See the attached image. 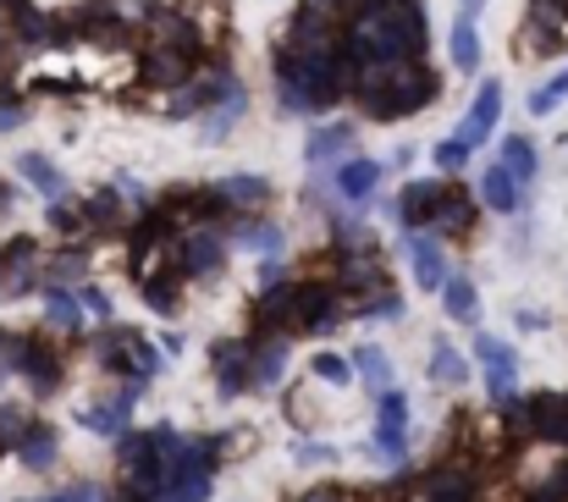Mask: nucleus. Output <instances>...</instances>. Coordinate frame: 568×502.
Listing matches in <instances>:
<instances>
[{"label": "nucleus", "instance_id": "obj_45", "mask_svg": "<svg viewBox=\"0 0 568 502\" xmlns=\"http://www.w3.org/2000/svg\"><path fill=\"white\" fill-rule=\"evenodd\" d=\"M44 502H111L100 486H67V492H55V498H44Z\"/></svg>", "mask_w": 568, "mask_h": 502}, {"label": "nucleus", "instance_id": "obj_4", "mask_svg": "<svg viewBox=\"0 0 568 502\" xmlns=\"http://www.w3.org/2000/svg\"><path fill=\"white\" fill-rule=\"evenodd\" d=\"M475 359H480V370H486V398H491V409H503L508 398H519V353H514V342L480 332L475 337Z\"/></svg>", "mask_w": 568, "mask_h": 502}, {"label": "nucleus", "instance_id": "obj_33", "mask_svg": "<svg viewBox=\"0 0 568 502\" xmlns=\"http://www.w3.org/2000/svg\"><path fill=\"white\" fill-rule=\"evenodd\" d=\"M376 431H408V398L403 392H376Z\"/></svg>", "mask_w": 568, "mask_h": 502}, {"label": "nucleus", "instance_id": "obj_13", "mask_svg": "<svg viewBox=\"0 0 568 502\" xmlns=\"http://www.w3.org/2000/svg\"><path fill=\"white\" fill-rule=\"evenodd\" d=\"M243 111H248V94H243V83L232 78V83H226V94H221V100H215V106L199 117V144H221V139H226V133L243 122Z\"/></svg>", "mask_w": 568, "mask_h": 502}, {"label": "nucleus", "instance_id": "obj_18", "mask_svg": "<svg viewBox=\"0 0 568 502\" xmlns=\"http://www.w3.org/2000/svg\"><path fill=\"white\" fill-rule=\"evenodd\" d=\"M215 193L226 199V210H260L271 199V177L260 171H232V177H215Z\"/></svg>", "mask_w": 568, "mask_h": 502}, {"label": "nucleus", "instance_id": "obj_8", "mask_svg": "<svg viewBox=\"0 0 568 502\" xmlns=\"http://www.w3.org/2000/svg\"><path fill=\"white\" fill-rule=\"evenodd\" d=\"M210 359H215V392H221V398H237V392L254 386V342H248V337L215 342Z\"/></svg>", "mask_w": 568, "mask_h": 502}, {"label": "nucleus", "instance_id": "obj_22", "mask_svg": "<svg viewBox=\"0 0 568 502\" xmlns=\"http://www.w3.org/2000/svg\"><path fill=\"white\" fill-rule=\"evenodd\" d=\"M55 448H61V442H55V431H50V425H28V436H22V442H17L11 453L22 459V470L44 475V470L55 464Z\"/></svg>", "mask_w": 568, "mask_h": 502}, {"label": "nucleus", "instance_id": "obj_3", "mask_svg": "<svg viewBox=\"0 0 568 502\" xmlns=\"http://www.w3.org/2000/svg\"><path fill=\"white\" fill-rule=\"evenodd\" d=\"M0 364H6L11 375H22V381H28V392H39V398L61 381V353H55L44 337H33V332H11L6 337Z\"/></svg>", "mask_w": 568, "mask_h": 502}, {"label": "nucleus", "instance_id": "obj_11", "mask_svg": "<svg viewBox=\"0 0 568 502\" xmlns=\"http://www.w3.org/2000/svg\"><path fill=\"white\" fill-rule=\"evenodd\" d=\"M381 188V161H371V155H348L343 167H337V177H332V193L343 199V204H371Z\"/></svg>", "mask_w": 568, "mask_h": 502}, {"label": "nucleus", "instance_id": "obj_14", "mask_svg": "<svg viewBox=\"0 0 568 502\" xmlns=\"http://www.w3.org/2000/svg\"><path fill=\"white\" fill-rule=\"evenodd\" d=\"M475 498H480V486H475V470H464V464H442V470H430L419 481V502H475Z\"/></svg>", "mask_w": 568, "mask_h": 502}, {"label": "nucleus", "instance_id": "obj_1", "mask_svg": "<svg viewBox=\"0 0 568 502\" xmlns=\"http://www.w3.org/2000/svg\"><path fill=\"white\" fill-rule=\"evenodd\" d=\"M430 50V17L419 0H371L348 22V56L365 61H419Z\"/></svg>", "mask_w": 568, "mask_h": 502}, {"label": "nucleus", "instance_id": "obj_44", "mask_svg": "<svg viewBox=\"0 0 568 502\" xmlns=\"http://www.w3.org/2000/svg\"><path fill=\"white\" fill-rule=\"evenodd\" d=\"M293 459H298V464H332L337 448H332V442H293Z\"/></svg>", "mask_w": 568, "mask_h": 502}, {"label": "nucleus", "instance_id": "obj_21", "mask_svg": "<svg viewBox=\"0 0 568 502\" xmlns=\"http://www.w3.org/2000/svg\"><path fill=\"white\" fill-rule=\"evenodd\" d=\"M447 56H453V72H480V33H475V17H458L447 28Z\"/></svg>", "mask_w": 568, "mask_h": 502}, {"label": "nucleus", "instance_id": "obj_54", "mask_svg": "<svg viewBox=\"0 0 568 502\" xmlns=\"http://www.w3.org/2000/svg\"><path fill=\"white\" fill-rule=\"evenodd\" d=\"M6 6H17V0H0V11H6Z\"/></svg>", "mask_w": 568, "mask_h": 502}, {"label": "nucleus", "instance_id": "obj_17", "mask_svg": "<svg viewBox=\"0 0 568 502\" xmlns=\"http://www.w3.org/2000/svg\"><path fill=\"white\" fill-rule=\"evenodd\" d=\"M354 139H359V128H354V122H321V128L310 133V144H304V161H310V167H326V161L348 155V150H354Z\"/></svg>", "mask_w": 568, "mask_h": 502}, {"label": "nucleus", "instance_id": "obj_19", "mask_svg": "<svg viewBox=\"0 0 568 502\" xmlns=\"http://www.w3.org/2000/svg\"><path fill=\"white\" fill-rule=\"evenodd\" d=\"M226 243H232V249H248V254L276 260V254H282V243H287V232H282L276 221H237V227L226 232Z\"/></svg>", "mask_w": 568, "mask_h": 502}, {"label": "nucleus", "instance_id": "obj_48", "mask_svg": "<svg viewBox=\"0 0 568 502\" xmlns=\"http://www.w3.org/2000/svg\"><path fill=\"white\" fill-rule=\"evenodd\" d=\"M519 332H547V315L541 310H519Z\"/></svg>", "mask_w": 568, "mask_h": 502}, {"label": "nucleus", "instance_id": "obj_49", "mask_svg": "<svg viewBox=\"0 0 568 502\" xmlns=\"http://www.w3.org/2000/svg\"><path fill=\"white\" fill-rule=\"evenodd\" d=\"M11 128H22V106H0V133H11Z\"/></svg>", "mask_w": 568, "mask_h": 502}, {"label": "nucleus", "instance_id": "obj_47", "mask_svg": "<svg viewBox=\"0 0 568 502\" xmlns=\"http://www.w3.org/2000/svg\"><path fill=\"white\" fill-rule=\"evenodd\" d=\"M298 502H348V492L343 486H315L310 498H298Z\"/></svg>", "mask_w": 568, "mask_h": 502}, {"label": "nucleus", "instance_id": "obj_35", "mask_svg": "<svg viewBox=\"0 0 568 502\" xmlns=\"http://www.w3.org/2000/svg\"><path fill=\"white\" fill-rule=\"evenodd\" d=\"M371 453H376L381 464L403 470V464H408V431H376V436H371Z\"/></svg>", "mask_w": 568, "mask_h": 502}, {"label": "nucleus", "instance_id": "obj_12", "mask_svg": "<svg viewBox=\"0 0 568 502\" xmlns=\"http://www.w3.org/2000/svg\"><path fill=\"white\" fill-rule=\"evenodd\" d=\"M475 215H480V199H475L464 182H447V199L436 204L430 232H442V238H469V232H475Z\"/></svg>", "mask_w": 568, "mask_h": 502}, {"label": "nucleus", "instance_id": "obj_34", "mask_svg": "<svg viewBox=\"0 0 568 502\" xmlns=\"http://www.w3.org/2000/svg\"><path fill=\"white\" fill-rule=\"evenodd\" d=\"M332 238H337V249H371L376 243V232H371L365 215H337L332 221Z\"/></svg>", "mask_w": 568, "mask_h": 502}, {"label": "nucleus", "instance_id": "obj_2", "mask_svg": "<svg viewBox=\"0 0 568 502\" xmlns=\"http://www.w3.org/2000/svg\"><path fill=\"white\" fill-rule=\"evenodd\" d=\"M436 94H442V78H436V67L419 56V61H397L392 78H386V89L354 94V100H359V111H365L371 122H403V117H419L425 106H436Z\"/></svg>", "mask_w": 568, "mask_h": 502}, {"label": "nucleus", "instance_id": "obj_37", "mask_svg": "<svg viewBox=\"0 0 568 502\" xmlns=\"http://www.w3.org/2000/svg\"><path fill=\"white\" fill-rule=\"evenodd\" d=\"M564 100H568V72H558V78H547V83L530 94V117H552Z\"/></svg>", "mask_w": 568, "mask_h": 502}, {"label": "nucleus", "instance_id": "obj_32", "mask_svg": "<svg viewBox=\"0 0 568 502\" xmlns=\"http://www.w3.org/2000/svg\"><path fill=\"white\" fill-rule=\"evenodd\" d=\"M161 353H166V348H155V342H144V337H139V342L128 348V381H155V375H161V364H166Z\"/></svg>", "mask_w": 568, "mask_h": 502}, {"label": "nucleus", "instance_id": "obj_38", "mask_svg": "<svg viewBox=\"0 0 568 502\" xmlns=\"http://www.w3.org/2000/svg\"><path fill=\"white\" fill-rule=\"evenodd\" d=\"M310 370H315L326 386H348V381H354V364H348L343 353H315V359H310Z\"/></svg>", "mask_w": 568, "mask_h": 502}, {"label": "nucleus", "instance_id": "obj_39", "mask_svg": "<svg viewBox=\"0 0 568 502\" xmlns=\"http://www.w3.org/2000/svg\"><path fill=\"white\" fill-rule=\"evenodd\" d=\"M469 155H475V150H469V144H458L453 133H447V139H442L436 150H430V161H436V171H442V177H458V171H464V161H469Z\"/></svg>", "mask_w": 568, "mask_h": 502}, {"label": "nucleus", "instance_id": "obj_46", "mask_svg": "<svg viewBox=\"0 0 568 502\" xmlns=\"http://www.w3.org/2000/svg\"><path fill=\"white\" fill-rule=\"evenodd\" d=\"M276 282H287V271L276 260H260V288H276Z\"/></svg>", "mask_w": 568, "mask_h": 502}, {"label": "nucleus", "instance_id": "obj_31", "mask_svg": "<svg viewBox=\"0 0 568 502\" xmlns=\"http://www.w3.org/2000/svg\"><path fill=\"white\" fill-rule=\"evenodd\" d=\"M83 277H89V254H83V243H78V249H61V254L44 260V282H55V288L83 282Z\"/></svg>", "mask_w": 568, "mask_h": 502}, {"label": "nucleus", "instance_id": "obj_42", "mask_svg": "<svg viewBox=\"0 0 568 502\" xmlns=\"http://www.w3.org/2000/svg\"><path fill=\"white\" fill-rule=\"evenodd\" d=\"M78 304H83V315H94V327H111V293L105 288H83Z\"/></svg>", "mask_w": 568, "mask_h": 502}, {"label": "nucleus", "instance_id": "obj_10", "mask_svg": "<svg viewBox=\"0 0 568 502\" xmlns=\"http://www.w3.org/2000/svg\"><path fill=\"white\" fill-rule=\"evenodd\" d=\"M525 193H530V188L503 167V161H491V167L480 171V188H475V199H480L486 210H497V215H519V210H525Z\"/></svg>", "mask_w": 568, "mask_h": 502}, {"label": "nucleus", "instance_id": "obj_36", "mask_svg": "<svg viewBox=\"0 0 568 502\" xmlns=\"http://www.w3.org/2000/svg\"><path fill=\"white\" fill-rule=\"evenodd\" d=\"M359 315H365V321H403V315H408V304H403V293L381 288L376 299H365V304H359Z\"/></svg>", "mask_w": 568, "mask_h": 502}, {"label": "nucleus", "instance_id": "obj_51", "mask_svg": "<svg viewBox=\"0 0 568 502\" xmlns=\"http://www.w3.org/2000/svg\"><path fill=\"white\" fill-rule=\"evenodd\" d=\"M6 39H11V22H6V11H0V50H6Z\"/></svg>", "mask_w": 568, "mask_h": 502}, {"label": "nucleus", "instance_id": "obj_15", "mask_svg": "<svg viewBox=\"0 0 568 502\" xmlns=\"http://www.w3.org/2000/svg\"><path fill=\"white\" fill-rule=\"evenodd\" d=\"M408 260H414V282H419L425 293H442V282L453 277V271H447L442 243H436V238H425V232H408Z\"/></svg>", "mask_w": 568, "mask_h": 502}, {"label": "nucleus", "instance_id": "obj_29", "mask_svg": "<svg viewBox=\"0 0 568 502\" xmlns=\"http://www.w3.org/2000/svg\"><path fill=\"white\" fill-rule=\"evenodd\" d=\"M354 375H359L365 386H376V392H386V386H392V359H386V348H376V342H365V348L354 353Z\"/></svg>", "mask_w": 568, "mask_h": 502}, {"label": "nucleus", "instance_id": "obj_9", "mask_svg": "<svg viewBox=\"0 0 568 502\" xmlns=\"http://www.w3.org/2000/svg\"><path fill=\"white\" fill-rule=\"evenodd\" d=\"M447 182H453V177H408L403 193H397V221H403L408 232L430 227V221H436V204L447 199Z\"/></svg>", "mask_w": 568, "mask_h": 502}, {"label": "nucleus", "instance_id": "obj_40", "mask_svg": "<svg viewBox=\"0 0 568 502\" xmlns=\"http://www.w3.org/2000/svg\"><path fill=\"white\" fill-rule=\"evenodd\" d=\"M530 22L564 39V28H568V0H530Z\"/></svg>", "mask_w": 568, "mask_h": 502}, {"label": "nucleus", "instance_id": "obj_25", "mask_svg": "<svg viewBox=\"0 0 568 502\" xmlns=\"http://www.w3.org/2000/svg\"><path fill=\"white\" fill-rule=\"evenodd\" d=\"M497 161H503V167H508L514 177H519V182H525V188H530V182H536V171H541V150H536V139H525V133H508Z\"/></svg>", "mask_w": 568, "mask_h": 502}, {"label": "nucleus", "instance_id": "obj_26", "mask_svg": "<svg viewBox=\"0 0 568 502\" xmlns=\"http://www.w3.org/2000/svg\"><path fill=\"white\" fill-rule=\"evenodd\" d=\"M133 342H139V327H100V337H94L100 370H128V348Z\"/></svg>", "mask_w": 568, "mask_h": 502}, {"label": "nucleus", "instance_id": "obj_50", "mask_svg": "<svg viewBox=\"0 0 568 502\" xmlns=\"http://www.w3.org/2000/svg\"><path fill=\"white\" fill-rule=\"evenodd\" d=\"M458 6H464V17H480L486 11V0H458Z\"/></svg>", "mask_w": 568, "mask_h": 502}, {"label": "nucleus", "instance_id": "obj_30", "mask_svg": "<svg viewBox=\"0 0 568 502\" xmlns=\"http://www.w3.org/2000/svg\"><path fill=\"white\" fill-rule=\"evenodd\" d=\"M83 221H89L94 232H111V227L122 221V199H116V188H94V193L83 199Z\"/></svg>", "mask_w": 568, "mask_h": 502}, {"label": "nucleus", "instance_id": "obj_23", "mask_svg": "<svg viewBox=\"0 0 568 502\" xmlns=\"http://www.w3.org/2000/svg\"><path fill=\"white\" fill-rule=\"evenodd\" d=\"M287 375V337H260L254 342V386H276Z\"/></svg>", "mask_w": 568, "mask_h": 502}, {"label": "nucleus", "instance_id": "obj_41", "mask_svg": "<svg viewBox=\"0 0 568 502\" xmlns=\"http://www.w3.org/2000/svg\"><path fill=\"white\" fill-rule=\"evenodd\" d=\"M50 227H55V238H72V243H78V238H83V204H78V210H72V204H55V210H50Z\"/></svg>", "mask_w": 568, "mask_h": 502}, {"label": "nucleus", "instance_id": "obj_53", "mask_svg": "<svg viewBox=\"0 0 568 502\" xmlns=\"http://www.w3.org/2000/svg\"><path fill=\"white\" fill-rule=\"evenodd\" d=\"M6 337H11V332H0V353H6Z\"/></svg>", "mask_w": 568, "mask_h": 502}, {"label": "nucleus", "instance_id": "obj_52", "mask_svg": "<svg viewBox=\"0 0 568 502\" xmlns=\"http://www.w3.org/2000/svg\"><path fill=\"white\" fill-rule=\"evenodd\" d=\"M6 375H11V370H6V364H0V386H6Z\"/></svg>", "mask_w": 568, "mask_h": 502}, {"label": "nucleus", "instance_id": "obj_16", "mask_svg": "<svg viewBox=\"0 0 568 502\" xmlns=\"http://www.w3.org/2000/svg\"><path fill=\"white\" fill-rule=\"evenodd\" d=\"M17 177H28V188H33L39 199H50V204H61V199H67V171L55 167L50 155H39V150L17 155Z\"/></svg>", "mask_w": 568, "mask_h": 502}, {"label": "nucleus", "instance_id": "obj_28", "mask_svg": "<svg viewBox=\"0 0 568 502\" xmlns=\"http://www.w3.org/2000/svg\"><path fill=\"white\" fill-rule=\"evenodd\" d=\"M178 282H183V271H178V265H166V277L144 271V277H139V288H144V304H150L155 315H172V310H178Z\"/></svg>", "mask_w": 568, "mask_h": 502}, {"label": "nucleus", "instance_id": "obj_43", "mask_svg": "<svg viewBox=\"0 0 568 502\" xmlns=\"http://www.w3.org/2000/svg\"><path fill=\"white\" fill-rule=\"evenodd\" d=\"M111 188H116V199H122V204H139V210L150 204V188H144L139 177H128V171H122V177H116Z\"/></svg>", "mask_w": 568, "mask_h": 502}, {"label": "nucleus", "instance_id": "obj_7", "mask_svg": "<svg viewBox=\"0 0 568 502\" xmlns=\"http://www.w3.org/2000/svg\"><path fill=\"white\" fill-rule=\"evenodd\" d=\"M497 122H503V83H497V78H486V83L475 89L469 111L458 117L453 139H458V144H469V150H480V144L497 133Z\"/></svg>", "mask_w": 568, "mask_h": 502}, {"label": "nucleus", "instance_id": "obj_6", "mask_svg": "<svg viewBox=\"0 0 568 502\" xmlns=\"http://www.w3.org/2000/svg\"><path fill=\"white\" fill-rule=\"evenodd\" d=\"M226 238L215 232V227H189L178 243H172V265L183 271V277H215L221 265H226Z\"/></svg>", "mask_w": 568, "mask_h": 502}, {"label": "nucleus", "instance_id": "obj_5", "mask_svg": "<svg viewBox=\"0 0 568 502\" xmlns=\"http://www.w3.org/2000/svg\"><path fill=\"white\" fill-rule=\"evenodd\" d=\"M193 61H199V50H183V44H150V50L139 56V83L155 89V94H172V89H183L193 78Z\"/></svg>", "mask_w": 568, "mask_h": 502}, {"label": "nucleus", "instance_id": "obj_24", "mask_svg": "<svg viewBox=\"0 0 568 502\" xmlns=\"http://www.w3.org/2000/svg\"><path fill=\"white\" fill-rule=\"evenodd\" d=\"M430 381H436V386H464V381H469V359H464L447 337L430 342Z\"/></svg>", "mask_w": 568, "mask_h": 502}, {"label": "nucleus", "instance_id": "obj_20", "mask_svg": "<svg viewBox=\"0 0 568 502\" xmlns=\"http://www.w3.org/2000/svg\"><path fill=\"white\" fill-rule=\"evenodd\" d=\"M442 310H447V321H458V327H475V321H480V293H475V282L453 271V277L442 282Z\"/></svg>", "mask_w": 568, "mask_h": 502}, {"label": "nucleus", "instance_id": "obj_27", "mask_svg": "<svg viewBox=\"0 0 568 502\" xmlns=\"http://www.w3.org/2000/svg\"><path fill=\"white\" fill-rule=\"evenodd\" d=\"M44 327H55V332H78L83 327V304L67 288H55V282H44Z\"/></svg>", "mask_w": 568, "mask_h": 502}]
</instances>
